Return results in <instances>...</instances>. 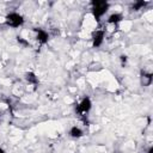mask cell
<instances>
[{"mask_svg":"<svg viewBox=\"0 0 153 153\" xmlns=\"http://www.w3.org/2000/svg\"><path fill=\"white\" fill-rule=\"evenodd\" d=\"M91 108H92V102H91V99H90L88 97H85V98H82V100L79 103L76 110H78V112H79L80 115H86V114H88V111L91 110Z\"/></svg>","mask_w":153,"mask_h":153,"instance_id":"cell-3","label":"cell"},{"mask_svg":"<svg viewBox=\"0 0 153 153\" xmlns=\"http://www.w3.org/2000/svg\"><path fill=\"white\" fill-rule=\"evenodd\" d=\"M104 36H105V32L103 30H96L92 33V45L94 48L100 47L103 41H104Z\"/></svg>","mask_w":153,"mask_h":153,"instance_id":"cell-4","label":"cell"},{"mask_svg":"<svg viewBox=\"0 0 153 153\" xmlns=\"http://www.w3.org/2000/svg\"><path fill=\"white\" fill-rule=\"evenodd\" d=\"M0 153H5V151H4V148L0 146Z\"/></svg>","mask_w":153,"mask_h":153,"instance_id":"cell-14","label":"cell"},{"mask_svg":"<svg viewBox=\"0 0 153 153\" xmlns=\"http://www.w3.org/2000/svg\"><path fill=\"white\" fill-rule=\"evenodd\" d=\"M108 8H109V4L104 0H93L91 2V11L97 22H99L100 18L108 12Z\"/></svg>","mask_w":153,"mask_h":153,"instance_id":"cell-1","label":"cell"},{"mask_svg":"<svg viewBox=\"0 0 153 153\" xmlns=\"http://www.w3.org/2000/svg\"><path fill=\"white\" fill-rule=\"evenodd\" d=\"M147 153H153V147H149L148 148V152Z\"/></svg>","mask_w":153,"mask_h":153,"instance_id":"cell-13","label":"cell"},{"mask_svg":"<svg viewBox=\"0 0 153 153\" xmlns=\"http://www.w3.org/2000/svg\"><path fill=\"white\" fill-rule=\"evenodd\" d=\"M24 78L31 85H37L38 84V78H37V75L33 72H26L25 75H24Z\"/></svg>","mask_w":153,"mask_h":153,"instance_id":"cell-8","label":"cell"},{"mask_svg":"<svg viewBox=\"0 0 153 153\" xmlns=\"http://www.w3.org/2000/svg\"><path fill=\"white\" fill-rule=\"evenodd\" d=\"M122 19H123V16H122L121 13H112V14L109 16V18H108V23H109V24L117 25L120 22H122Z\"/></svg>","mask_w":153,"mask_h":153,"instance_id":"cell-7","label":"cell"},{"mask_svg":"<svg viewBox=\"0 0 153 153\" xmlns=\"http://www.w3.org/2000/svg\"><path fill=\"white\" fill-rule=\"evenodd\" d=\"M148 2L147 1H143V0H139V1H135L134 4H133V6H131V8L134 10V11H139V10H142L146 5H147Z\"/></svg>","mask_w":153,"mask_h":153,"instance_id":"cell-10","label":"cell"},{"mask_svg":"<svg viewBox=\"0 0 153 153\" xmlns=\"http://www.w3.org/2000/svg\"><path fill=\"white\" fill-rule=\"evenodd\" d=\"M120 59H121L122 66H124V65H126V62H127V56H126V55H121V56H120Z\"/></svg>","mask_w":153,"mask_h":153,"instance_id":"cell-12","label":"cell"},{"mask_svg":"<svg viewBox=\"0 0 153 153\" xmlns=\"http://www.w3.org/2000/svg\"><path fill=\"white\" fill-rule=\"evenodd\" d=\"M35 32H36V38L37 41L41 43V44H45L49 39V35L45 30L43 29H35Z\"/></svg>","mask_w":153,"mask_h":153,"instance_id":"cell-5","label":"cell"},{"mask_svg":"<svg viewBox=\"0 0 153 153\" xmlns=\"http://www.w3.org/2000/svg\"><path fill=\"white\" fill-rule=\"evenodd\" d=\"M152 81H153V75H152V73L146 72V71L141 72V75H140V82H141L142 86H149V85L152 84Z\"/></svg>","mask_w":153,"mask_h":153,"instance_id":"cell-6","label":"cell"},{"mask_svg":"<svg viewBox=\"0 0 153 153\" xmlns=\"http://www.w3.org/2000/svg\"><path fill=\"white\" fill-rule=\"evenodd\" d=\"M17 41H18V43H19V44H22L23 47H27V45H29V42H27V41H25L23 37H17Z\"/></svg>","mask_w":153,"mask_h":153,"instance_id":"cell-11","label":"cell"},{"mask_svg":"<svg viewBox=\"0 0 153 153\" xmlns=\"http://www.w3.org/2000/svg\"><path fill=\"white\" fill-rule=\"evenodd\" d=\"M69 135H71L72 137H74V139H79V137H81V136L84 135V131H82V129H81L80 127L74 126V127H72V128L69 129Z\"/></svg>","mask_w":153,"mask_h":153,"instance_id":"cell-9","label":"cell"},{"mask_svg":"<svg viewBox=\"0 0 153 153\" xmlns=\"http://www.w3.org/2000/svg\"><path fill=\"white\" fill-rule=\"evenodd\" d=\"M5 23L11 27H19L24 24V17L17 12H11L5 17Z\"/></svg>","mask_w":153,"mask_h":153,"instance_id":"cell-2","label":"cell"}]
</instances>
